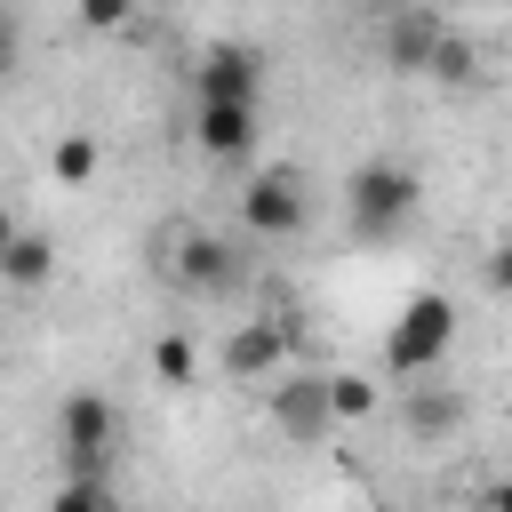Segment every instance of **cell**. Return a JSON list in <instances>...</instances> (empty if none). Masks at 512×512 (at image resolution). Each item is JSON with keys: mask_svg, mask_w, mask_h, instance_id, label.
I'll use <instances>...</instances> for the list:
<instances>
[{"mask_svg": "<svg viewBox=\"0 0 512 512\" xmlns=\"http://www.w3.org/2000/svg\"><path fill=\"white\" fill-rule=\"evenodd\" d=\"M448 344H456V304H448L440 288H416V296L400 304V320L384 328V376L416 384V376H432V368L448 360Z\"/></svg>", "mask_w": 512, "mask_h": 512, "instance_id": "6da1fadb", "label": "cell"}, {"mask_svg": "<svg viewBox=\"0 0 512 512\" xmlns=\"http://www.w3.org/2000/svg\"><path fill=\"white\" fill-rule=\"evenodd\" d=\"M408 216H416V176H408L400 160H360L352 184H344V224H352V240H384V232H400Z\"/></svg>", "mask_w": 512, "mask_h": 512, "instance_id": "7a4b0ae2", "label": "cell"}, {"mask_svg": "<svg viewBox=\"0 0 512 512\" xmlns=\"http://www.w3.org/2000/svg\"><path fill=\"white\" fill-rule=\"evenodd\" d=\"M56 440H64V480H104V456H112V400L104 392H72L56 408Z\"/></svg>", "mask_w": 512, "mask_h": 512, "instance_id": "3957f363", "label": "cell"}, {"mask_svg": "<svg viewBox=\"0 0 512 512\" xmlns=\"http://www.w3.org/2000/svg\"><path fill=\"white\" fill-rule=\"evenodd\" d=\"M264 416H272L280 440H304V448H312V440L336 424V408H328V376H320V368H288V376L264 392Z\"/></svg>", "mask_w": 512, "mask_h": 512, "instance_id": "277c9868", "label": "cell"}, {"mask_svg": "<svg viewBox=\"0 0 512 512\" xmlns=\"http://www.w3.org/2000/svg\"><path fill=\"white\" fill-rule=\"evenodd\" d=\"M240 224H248L256 240L304 232V184H296V168H256L248 192H240Z\"/></svg>", "mask_w": 512, "mask_h": 512, "instance_id": "5b68a950", "label": "cell"}, {"mask_svg": "<svg viewBox=\"0 0 512 512\" xmlns=\"http://www.w3.org/2000/svg\"><path fill=\"white\" fill-rule=\"evenodd\" d=\"M448 40H456V32H448V16H432V8H392V16L376 24V48H384V64H392V72H432Z\"/></svg>", "mask_w": 512, "mask_h": 512, "instance_id": "8992f818", "label": "cell"}, {"mask_svg": "<svg viewBox=\"0 0 512 512\" xmlns=\"http://www.w3.org/2000/svg\"><path fill=\"white\" fill-rule=\"evenodd\" d=\"M296 352V328L288 320H240L232 344H224V376L232 384H280V360Z\"/></svg>", "mask_w": 512, "mask_h": 512, "instance_id": "52a82bcc", "label": "cell"}, {"mask_svg": "<svg viewBox=\"0 0 512 512\" xmlns=\"http://www.w3.org/2000/svg\"><path fill=\"white\" fill-rule=\"evenodd\" d=\"M192 96H200V104H256V96H264L256 48H208V56L192 64Z\"/></svg>", "mask_w": 512, "mask_h": 512, "instance_id": "ba28073f", "label": "cell"}, {"mask_svg": "<svg viewBox=\"0 0 512 512\" xmlns=\"http://www.w3.org/2000/svg\"><path fill=\"white\" fill-rule=\"evenodd\" d=\"M168 272L184 280V288H200V296H216V288H232V248L216 240V232H200V224H176L168 232Z\"/></svg>", "mask_w": 512, "mask_h": 512, "instance_id": "9c48e42d", "label": "cell"}, {"mask_svg": "<svg viewBox=\"0 0 512 512\" xmlns=\"http://www.w3.org/2000/svg\"><path fill=\"white\" fill-rule=\"evenodd\" d=\"M192 144L208 160H248L256 152V104H192Z\"/></svg>", "mask_w": 512, "mask_h": 512, "instance_id": "30bf717a", "label": "cell"}, {"mask_svg": "<svg viewBox=\"0 0 512 512\" xmlns=\"http://www.w3.org/2000/svg\"><path fill=\"white\" fill-rule=\"evenodd\" d=\"M0 272H8V288H40V280L56 272L48 232H8V240H0Z\"/></svg>", "mask_w": 512, "mask_h": 512, "instance_id": "8fae6325", "label": "cell"}, {"mask_svg": "<svg viewBox=\"0 0 512 512\" xmlns=\"http://www.w3.org/2000/svg\"><path fill=\"white\" fill-rule=\"evenodd\" d=\"M328 408H336V424H368L384 408V384L360 368H328Z\"/></svg>", "mask_w": 512, "mask_h": 512, "instance_id": "7c38bea8", "label": "cell"}, {"mask_svg": "<svg viewBox=\"0 0 512 512\" xmlns=\"http://www.w3.org/2000/svg\"><path fill=\"white\" fill-rule=\"evenodd\" d=\"M456 424H464V400H456V392L408 384V432H416V440H440V432H456Z\"/></svg>", "mask_w": 512, "mask_h": 512, "instance_id": "4fadbf2b", "label": "cell"}, {"mask_svg": "<svg viewBox=\"0 0 512 512\" xmlns=\"http://www.w3.org/2000/svg\"><path fill=\"white\" fill-rule=\"evenodd\" d=\"M48 168H56V184H64V192H80V184L96 176V136H88V128H64V136H56V152H48Z\"/></svg>", "mask_w": 512, "mask_h": 512, "instance_id": "5bb4252c", "label": "cell"}, {"mask_svg": "<svg viewBox=\"0 0 512 512\" xmlns=\"http://www.w3.org/2000/svg\"><path fill=\"white\" fill-rule=\"evenodd\" d=\"M152 376H160V384H176V392H184V384L200 376V352H192V336H184V328L152 344Z\"/></svg>", "mask_w": 512, "mask_h": 512, "instance_id": "9a60e30c", "label": "cell"}, {"mask_svg": "<svg viewBox=\"0 0 512 512\" xmlns=\"http://www.w3.org/2000/svg\"><path fill=\"white\" fill-rule=\"evenodd\" d=\"M48 512H120V504H112L104 480H64V488L48 496Z\"/></svg>", "mask_w": 512, "mask_h": 512, "instance_id": "2e32d148", "label": "cell"}, {"mask_svg": "<svg viewBox=\"0 0 512 512\" xmlns=\"http://www.w3.org/2000/svg\"><path fill=\"white\" fill-rule=\"evenodd\" d=\"M80 24H96V32H112V24H128V8H120V0H88V8H80Z\"/></svg>", "mask_w": 512, "mask_h": 512, "instance_id": "e0dca14e", "label": "cell"}, {"mask_svg": "<svg viewBox=\"0 0 512 512\" xmlns=\"http://www.w3.org/2000/svg\"><path fill=\"white\" fill-rule=\"evenodd\" d=\"M432 72H440V80H464V72H472V48H464V40H448V48H440V64H432Z\"/></svg>", "mask_w": 512, "mask_h": 512, "instance_id": "ac0fdd59", "label": "cell"}, {"mask_svg": "<svg viewBox=\"0 0 512 512\" xmlns=\"http://www.w3.org/2000/svg\"><path fill=\"white\" fill-rule=\"evenodd\" d=\"M488 288H496V296H512V240L488 256Z\"/></svg>", "mask_w": 512, "mask_h": 512, "instance_id": "d6986e66", "label": "cell"}, {"mask_svg": "<svg viewBox=\"0 0 512 512\" xmlns=\"http://www.w3.org/2000/svg\"><path fill=\"white\" fill-rule=\"evenodd\" d=\"M488 512H512V480H496V488H488Z\"/></svg>", "mask_w": 512, "mask_h": 512, "instance_id": "ffe728a7", "label": "cell"}, {"mask_svg": "<svg viewBox=\"0 0 512 512\" xmlns=\"http://www.w3.org/2000/svg\"><path fill=\"white\" fill-rule=\"evenodd\" d=\"M120 512H136V504H120Z\"/></svg>", "mask_w": 512, "mask_h": 512, "instance_id": "44dd1931", "label": "cell"}]
</instances>
